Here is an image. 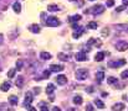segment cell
<instances>
[{
    "instance_id": "obj_26",
    "label": "cell",
    "mask_w": 128,
    "mask_h": 111,
    "mask_svg": "<svg viewBox=\"0 0 128 111\" xmlns=\"http://www.w3.org/2000/svg\"><path fill=\"white\" fill-rule=\"evenodd\" d=\"M88 44H94V46H101V42H97L96 38H90L88 40Z\"/></svg>"
},
{
    "instance_id": "obj_34",
    "label": "cell",
    "mask_w": 128,
    "mask_h": 111,
    "mask_svg": "<svg viewBox=\"0 0 128 111\" xmlns=\"http://www.w3.org/2000/svg\"><path fill=\"white\" fill-rule=\"evenodd\" d=\"M124 9H126V6H124V5H121V6H117L116 11H117V13H121V11H123Z\"/></svg>"
},
{
    "instance_id": "obj_44",
    "label": "cell",
    "mask_w": 128,
    "mask_h": 111,
    "mask_svg": "<svg viewBox=\"0 0 128 111\" xmlns=\"http://www.w3.org/2000/svg\"><path fill=\"white\" fill-rule=\"evenodd\" d=\"M123 4L124 5H128V0H123Z\"/></svg>"
},
{
    "instance_id": "obj_46",
    "label": "cell",
    "mask_w": 128,
    "mask_h": 111,
    "mask_svg": "<svg viewBox=\"0 0 128 111\" xmlns=\"http://www.w3.org/2000/svg\"><path fill=\"white\" fill-rule=\"evenodd\" d=\"M90 1H93V0H90Z\"/></svg>"
},
{
    "instance_id": "obj_27",
    "label": "cell",
    "mask_w": 128,
    "mask_h": 111,
    "mask_svg": "<svg viewBox=\"0 0 128 111\" xmlns=\"http://www.w3.org/2000/svg\"><path fill=\"white\" fill-rule=\"evenodd\" d=\"M82 32H83V31H82V30L80 28V31H76V32H73V35H72V37H73L75 40H76V38H78V37H80V36L82 35Z\"/></svg>"
},
{
    "instance_id": "obj_45",
    "label": "cell",
    "mask_w": 128,
    "mask_h": 111,
    "mask_svg": "<svg viewBox=\"0 0 128 111\" xmlns=\"http://www.w3.org/2000/svg\"><path fill=\"white\" fill-rule=\"evenodd\" d=\"M70 1H75V0H70Z\"/></svg>"
},
{
    "instance_id": "obj_13",
    "label": "cell",
    "mask_w": 128,
    "mask_h": 111,
    "mask_svg": "<svg viewBox=\"0 0 128 111\" xmlns=\"http://www.w3.org/2000/svg\"><path fill=\"white\" fill-rule=\"evenodd\" d=\"M103 59H104V53H103V52L96 53V56H94V61H96V62H102Z\"/></svg>"
},
{
    "instance_id": "obj_9",
    "label": "cell",
    "mask_w": 128,
    "mask_h": 111,
    "mask_svg": "<svg viewBox=\"0 0 128 111\" xmlns=\"http://www.w3.org/2000/svg\"><path fill=\"white\" fill-rule=\"evenodd\" d=\"M33 100H34V99H33V94H31L30 91H29V93H26V94H25V103H24V104H25V106L30 105L31 103H33Z\"/></svg>"
},
{
    "instance_id": "obj_4",
    "label": "cell",
    "mask_w": 128,
    "mask_h": 111,
    "mask_svg": "<svg viewBox=\"0 0 128 111\" xmlns=\"http://www.w3.org/2000/svg\"><path fill=\"white\" fill-rule=\"evenodd\" d=\"M75 57H76V61H78V62H85L87 59V56L85 52H77Z\"/></svg>"
},
{
    "instance_id": "obj_1",
    "label": "cell",
    "mask_w": 128,
    "mask_h": 111,
    "mask_svg": "<svg viewBox=\"0 0 128 111\" xmlns=\"http://www.w3.org/2000/svg\"><path fill=\"white\" fill-rule=\"evenodd\" d=\"M75 76H76L77 80H85V79H87V76H88V70L85 69V68L77 69L76 73H75Z\"/></svg>"
},
{
    "instance_id": "obj_10",
    "label": "cell",
    "mask_w": 128,
    "mask_h": 111,
    "mask_svg": "<svg viewBox=\"0 0 128 111\" xmlns=\"http://www.w3.org/2000/svg\"><path fill=\"white\" fill-rule=\"evenodd\" d=\"M29 30L33 32V33H39V32L41 31V27H40V25H37V24H33V25H30Z\"/></svg>"
},
{
    "instance_id": "obj_12",
    "label": "cell",
    "mask_w": 128,
    "mask_h": 111,
    "mask_svg": "<svg viewBox=\"0 0 128 111\" xmlns=\"http://www.w3.org/2000/svg\"><path fill=\"white\" fill-rule=\"evenodd\" d=\"M112 109H113V111H123V110L126 109V106H124V104L118 103V104H114V105L112 106Z\"/></svg>"
},
{
    "instance_id": "obj_21",
    "label": "cell",
    "mask_w": 128,
    "mask_h": 111,
    "mask_svg": "<svg viewBox=\"0 0 128 111\" xmlns=\"http://www.w3.org/2000/svg\"><path fill=\"white\" fill-rule=\"evenodd\" d=\"M73 103L76 104V105H81L82 103H83V100H82V97L80 96V95H76L73 97Z\"/></svg>"
},
{
    "instance_id": "obj_25",
    "label": "cell",
    "mask_w": 128,
    "mask_h": 111,
    "mask_svg": "<svg viewBox=\"0 0 128 111\" xmlns=\"http://www.w3.org/2000/svg\"><path fill=\"white\" fill-rule=\"evenodd\" d=\"M80 20H81V15H78V14H76V15H73V16L70 17V21L71 22H77Z\"/></svg>"
},
{
    "instance_id": "obj_3",
    "label": "cell",
    "mask_w": 128,
    "mask_h": 111,
    "mask_svg": "<svg viewBox=\"0 0 128 111\" xmlns=\"http://www.w3.org/2000/svg\"><path fill=\"white\" fill-rule=\"evenodd\" d=\"M116 48H117V51H119V52H124V51H127L128 49V43L127 42H118L116 44Z\"/></svg>"
},
{
    "instance_id": "obj_20",
    "label": "cell",
    "mask_w": 128,
    "mask_h": 111,
    "mask_svg": "<svg viewBox=\"0 0 128 111\" xmlns=\"http://www.w3.org/2000/svg\"><path fill=\"white\" fill-rule=\"evenodd\" d=\"M57 58L61 59V61H63V62H66V61H68V54H66V53H59L57 54Z\"/></svg>"
},
{
    "instance_id": "obj_38",
    "label": "cell",
    "mask_w": 128,
    "mask_h": 111,
    "mask_svg": "<svg viewBox=\"0 0 128 111\" xmlns=\"http://www.w3.org/2000/svg\"><path fill=\"white\" fill-rule=\"evenodd\" d=\"M49 110H50V109H49V107H47L46 105H42V106H41V110H40V111H49Z\"/></svg>"
},
{
    "instance_id": "obj_18",
    "label": "cell",
    "mask_w": 128,
    "mask_h": 111,
    "mask_svg": "<svg viewBox=\"0 0 128 111\" xmlns=\"http://www.w3.org/2000/svg\"><path fill=\"white\" fill-rule=\"evenodd\" d=\"M15 84H16L17 88H23V85H24V78H23V76H17Z\"/></svg>"
},
{
    "instance_id": "obj_33",
    "label": "cell",
    "mask_w": 128,
    "mask_h": 111,
    "mask_svg": "<svg viewBox=\"0 0 128 111\" xmlns=\"http://www.w3.org/2000/svg\"><path fill=\"white\" fill-rule=\"evenodd\" d=\"M117 27H119V28H124L127 32H128V24H122V25H117Z\"/></svg>"
},
{
    "instance_id": "obj_41",
    "label": "cell",
    "mask_w": 128,
    "mask_h": 111,
    "mask_svg": "<svg viewBox=\"0 0 128 111\" xmlns=\"http://www.w3.org/2000/svg\"><path fill=\"white\" fill-rule=\"evenodd\" d=\"M52 111H61V109L57 107V106H54V107H52Z\"/></svg>"
},
{
    "instance_id": "obj_36",
    "label": "cell",
    "mask_w": 128,
    "mask_h": 111,
    "mask_svg": "<svg viewBox=\"0 0 128 111\" xmlns=\"http://www.w3.org/2000/svg\"><path fill=\"white\" fill-rule=\"evenodd\" d=\"M86 111H93V107H92L91 104H87V106H86Z\"/></svg>"
},
{
    "instance_id": "obj_32",
    "label": "cell",
    "mask_w": 128,
    "mask_h": 111,
    "mask_svg": "<svg viewBox=\"0 0 128 111\" xmlns=\"http://www.w3.org/2000/svg\"><path fill=\"white\" fill-rule=\"evenodd\" d=\"M121 78H122V79H127V78H128V70H124V72H122V74H121Z\"/></svg>"
},
{
    "instance_id": "obj_39",
    "label": "cell",
    "mask_w": 128,
    "mask_h": 111,
    "mask_svg": "<svg viewBox=\"0 0 128 111\" xmlns=\"http://www.w3.org/2000/svg\"><path fill=\"white\" fill-rule=\"evenodd\" d=\"M27 110L29 111H36V109L34 106H31V105H27Z\"/></svg>"
},
{
    "instance_id": "obj_37",
    "label": "cell",
    "mask_w": 128,
    "mask_h": 111,
    "mask_svg": "<svg viewBox=\"0 0 128 111\" xmlns=\"http://www.w3.org/2000/svg\"><path fill=\"white\" fill-rule=\"evenodd\" d=\"M50 72H51V70H45V72H44V78H49V76H50Z\"/></svg>"
},
{
    "instance_id": "obj_7",
    "label": "cell",
    "mask_w": 128,
    "mask_h": 111,
    "mask_svg": "<svg viewBox=\"0 0 128 111\" xmlns=\"http://www.w3.org/2000/svg\"><path fill=\"white\" fill-rule=\"evenodd\" d=\"M50 70L51 72H61V70H63V65H61V64H51Z\"/></svg>"
},
{
    "instance_id": "obj_5",
    "label": "cell",
    "mask_w": 128,
    "mask_h": 111,
    "mask_svg": "<svg viewBox=\"0 0 128 111\" xmlns=\"http://www.w3.org/2000/svg\"><path fill=\"white\" fill-rule=\"evenodd\" d=\"M56 82H57V84L59 85H65L66 83H67V78L65 76V75H57L56 76Z\"/></svg>"
},
{
    "instance_id": "obj_23",
    "label": "cell",
    "mask_w": 128,
    "mask_h": 111,
    "mask_svg": "<svg viewBox=\"0 0 128 111\" xmlns=\"http://www.w3.org/2000/svg\"><path fill=\"white\" fill-rule=\"evenodd\" d=\"M87 27L91 28V30H96V28L98 27V24H97V22H94V21H91V22H88Z\"/></svg>"
},
{
    "instance_id": "obj_29",
    "label": "cell",
    "mask_w": 128,
    "mask_h": 111,
    "mask_svg": "<svg viewBox=\"0 0 128 111\" xmlns=\"http://www.w3.org/2000/svg\"><path fill=\"white\" fill-rule=\"evenodd\" d=\"M107 82H108L110 84H116V83H117V79H116L114 76H108V78H107Z\"/></svg>"
},
{
    "instance_id": "obj_22",
    "label": "cell",
    "mask_w": 128,
    "mask_h": 111,
    "mask_svg": "<svg viewBox=\"0 0 128 111\" xmlns=\"http://www.w3.org/2000/svg\"><path fill=\"white\" fill-rule=\"evenodd\" d=\"M94 105L97 106L98 109H103L104 107V104L102 103V100H100V99H94Z\"/></svg>"
},
{
    "instance_id": "obj_2",
    "label": "cell",
    "mask_w": 128,
    "mask_h": 111,
    "mask_svg": "<svg viewBox=\"0 0 128 111\" xmlns=\"http://www.w3.org/2000/svg\"><path fill=\"white\" fill-rule=\"evenodd\" d=\"M60 24H61V22L56 17H49L45 21V25L49 26V27H57V26H60Z\"/></svg>"
},
{
    "instance_id": "obj_17",
    "label": "cell",
    "mask_w": 128,
    "mask_h": 111,
    "mask_svg": "<svg viewBox=\"0 0 128 111\" xmlns=\"http://www.w3.org/2000/svg\"><path fill=\"white\" fill-rule=\"evenodd\" d=\"M13 10L15 11L16 14H19L20 11H21V4H20V3H17V1H16V3H14V4H13Z\"/></svg>"
},
{
    "instance_id": "obj_14",
    "label": "cell",
    "mask_w": 128,
    "mask_h": 111,
    "mask_svg": "<svg viewBox=\"0 0 128 111\" xmlns=\"http://www.w3.org/2000/svg\"><path fill=\"white\" fill-rule=\"evenodd\" d=\"M103 79H104V72H97L96 73V80L101 83Z\"/></svg>"
},
{
    "instance_id": "obj_11",
    "label": "cell",
    "mask_w": 128,
    "mask_h": 111,
    "mask_svg": "<svg viewBox=\"0 0 128 111\" xmlns=\"http://www.w3.org/2000/svg\"><path fill=\"white\" fill-rule=\"evenodd\" d=\"M10 88H11V84H10L9 82H4L1 83V85H0V89H1V91H9L10 90Z\"/></svg>"
},
{
    "instance_id": "obj_28",
    "label": "cell",
    "mask_w": 128,
    "mask_h": 111,
    "mask_svg": "<svg viewBox=\"0 0 128 111\" xmlns=\"http://www.w3.org/2000/svg\"><path fill=\"white\" fill-rule=\"evenodd\" d=\"M15 73H16V69H10L8 72V78H14L15 76Z\"/></svg>"
},
{
    "instance_id": "obj_31",
    "label": "cell",
    "mask_w": 128,
    "mask_h": 111,
    "mask_svg": "<svg viewBox=\"0 0 128 111\" xmlns=\"http://www.w3.org/2000/svg\"><path fill=\"white\" fill-rule=\"evenodd\" d=\"M114 5V0H107V3H106V6L107 7H112Z\"/></svg>"
},
{
    "instance_id": "obj_24",
    "label": "cell",
    "mask_w": 128,
    "mask_h": 111,
    "mask_svg": "<svg viewBox=\"0 0 128 111\" xmlns=\"http://www.w3.org/2000/svg\"><path fill=\"white\" fill-rule=\"evenodd\" d=\"M47 11H59V6L57 5H55V4H51V5H49L47 6Z\"/></svg>"
},
{
    "instance_id": "obj_8",
    "label": "cell",
    "mask_w": 128,
    "mask_h": 111,
    "mask_svg": "<svg viewBox=\"0 0 128 111\" xmlns=\"http://www.w3.org/2000/svg\"><path fill=\"white\" fill-rule=\"evenodd\" d=\"M126 64V61L124 59H121V61H117V62H111L110 63V67H113V68H118V67H122Z\"/></svg>"
},
{
    "instance_id": "obj_43",
    "label": "cell",
    "mask_w": 128,
    "mask_h": 111,
    "mask_svg": "<svg viewBox=\"0 0 128 111\" xmlns=\"http://www.w3.org/2000/svg\"><path fill=\"white\" fill-rule=\"evenodd\" d=\"M35 93H36V94L40 93V88H35Z\"/></svg>"
},
{
    "instance_id": "obj_6",
    "label": "cell",
    "mask_w": 128,
    "mask_h": 111,
    "mask_svg": "<svg viewBox=\"0 0 128 111\" xmlns=\"http://www.w3.org/2000/svg\"><path fill=\"white\" fill-rule=\"evenodd\" d=\"M92 10H93V14H102L103 11H104V6L98 4V5H94L92 7Z\"/></svg>"
},
{
    "instance_id": "obj_16",
    "label": "cell",
    "mask_w": 128,
    "mask_h": 111,
    "mask_svg": "<svg viewBox=\"0 0 128 111\" xmlns=\"http://www.w3.org/2000/svg\"><path fill=\"white\" fill-rule=\"evenodd\" d=\"M9 103L15 106V105H17V103H19V99H17L15 95H11V96L9 97Z\"/></svg>"
},
{
    "instance_id": "obj_40",
    "label": "cell",
    "mask_w": 128,
    "mask_h": 111,
    "mask_svg": "<svg viewBox=\"0 0 128 111\" xmlns=\"http://www.w3.org/2000/svg\"><path fill=\"white\" fill-rule=\"evenodd\" d=\"M86 91H87V93H93V88H92V86L86 88Z\"/></svg>"
},
{
    "instance_id": "obj_19",
    "label": "cell",
    "mask_w": 128,
    "mask_h": 111,
    "mask_svg": "<svg viewBox=\"0 0 128 111\" xmlns=\"http://www.w3.org/2000/svg\"><path fill=\"white\" fill-rule=\"evenodd\" d=\"M55 91V85L54 84H47L46 86V94H52Z\"/></svg>"
},
{
    "instance_id": "obj_42",
    "label": "cell",
    "mask_w": 128,
    "mask_h": 111,
    "mask_svg": "<svg viewBox=\"0 0 128 111\" xmlns=\"http://www.w3.org/2000/svg\"><path fill=\"white\" fill-rule=\"evenodd\" d=\"M3 41H4V36H3V33H0V44L3 43Z\"/></svg>"
},
{
    "instance_id": "obj_35",
    "label": "cell",
    "mask_w": 128,
    "mask_h": 111,
    "mask_svg": "<svg viewBox=\"0 0 128 111\" xmlns=\"http://www.w3.org/2000/svg\"><path fill=\"white\" fill-rule=\"evenodd\" d=\"M102 35L103 36H108L110 35V31H108V28L106 27V28H103V31H102Z\"/></svg>"
},
{
    "instance_id": "obj_15",
    "label": "cell",
    "mask_w": 128,
    "mask_h": 111,
    "mask_svg": "<svg viewBox=\"0 0 128 111\" xmlns=\"http://www.w3.org/2000/svg\"><path fill=\"white\" fill-rule=\"evenodd\" d=\"M40 58L44 59V61H47V59L51 58V54H50L49 52H41V53H40Z\"/></svg>"
},
{
    "instance_id": "obj_30",
    "label": "cell",
    "mask_w": 128,
    "mask_h": 111,
    "mask_svg": "<svg viewBox=\"0 0 128 111\" xmlns=\"http://www.w3.org/2000/svg\"><path fill=\"white\" fill-rule=\"evenodd\" d=\"M23 61H17L16 62V68H17V70H21V68H23Z\"/></svg>"
}]
</instances>
